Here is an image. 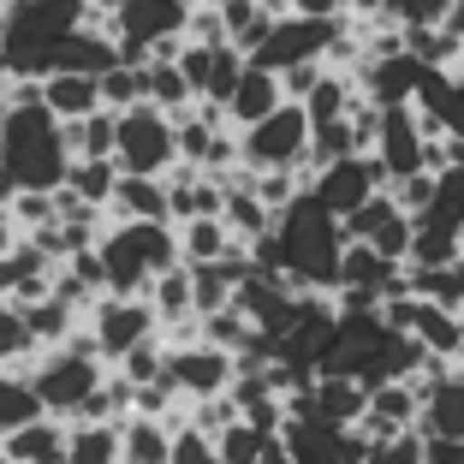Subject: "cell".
<instances>
[{"label": "cell", "instance_id": "obj_1", "mask_svg": "<svg viewBox=\"0 0 464 464\" xmlns=\"http://www.w3.org/2000/svg\"><path fill=\"white\" fill-rule=\"evenodd\" d=\"M340 262H345V220L322 208L310 191H298L274 215L268 238H256V268L286 274L304 292H340Z\"/></svg>", "mask_w": 464, "mask_h": 464}, {"label": "cell", "instance_id": "obj_2", "mask_svg": "<svg viewBox=\"0 0 464 464\" xmlns=\"http://www.w3.org/2000/svg\"><path fill=\"white\" fill-rule=\"evenodd\" d=\"M0 167L13 173L18 191H42L54 197L72 173V150H66V120L42 108V83H18L13 108L0 113Z\"/></svg>", "mask_w": 464, "mask_h": 464}, {"label": "cell", "instance_id": "obj_3", "mask_svg": "<svg viewBox=\"0 0 464 464\" xmlns=\"http://www.w3.org/2000/svg\"><path fill=\"white\" fill-rule=\"evenodd\" d=\"M30 387H36L48 417H78V423H120L113 405L131 399L125 382H108L96 345H54V352L30 369Z\"/></svg>", "mask_w": 464, "mask_h": 464}, {"label": "cell", "instance_id": "obj_4", "mask_svg": "<svg viewBox=\"0 0 464 464\" xmlns=\"http://www.w3.org/2000/svg\"><path fill=\"white\" fill-rule=\"evenodd\" d=\"M90 18V0H6L0 6V48H6V78L36 83L60 66L66 36Z\"/></svg>", "mask_w": 464, "mask_h": 464}, {"label": "cell", "instance_id": "obj_5", "mask_svg": "<svg viewBox=\"0 0 464 464\" xmlns=\"http://www.w3.org/2000/svg\"><path fill=\"white\" fill-rule=\"evenodd\" d=\"M96 256H102V280H108L113 298H143L173 262H185L173 220H120V227L102 232Z\"/></svg>", "mask_w": 464, "mask_h": 464}, {"label": "cell", "instance_id": "obj_6", "mask_svg": "<svg viewBox=\"0 0 464 464\" xmlns=\"http://www.w3.org/2000/svg\"><path fill=\"white\" fill-rule=\"evenodd\" d=\"M197 0H125L113 42H120L125 66H150V60H179L185 30H191Z\"/></svg>", "mask_w": 464, "mask_h": 464}, {"label": "cell", "instance_id": "obj_7", "mask_svg": "<svg viewBox=\"0 0 464 464\" xmlns=\"http://www.w3.org/2000/svg\"><path fill=\"white\" fill-rule=\"evenodd\" d=\"M345 42V24L340 18H304V13H280L268 24V36L256 42V54H250V66L274 72V78H286V72L298 66H315V60H328L334 48Z\"/></svg>", "mask_w": 464, "mask_h": 464}, {"label": "cell", "instance_id": "obj_8", "mask_svg": "<svg viewBox=\"0 0 464 464\" xmlns=\"http://www.w3.org/2000/svg\"><path fill=\"white\" fill-rule=\"evenodd\" d=\"M238 161L256 167V173H298V167L310 161V113H304V102L286 96L268 120L245 125V137H238Z\"/></svg>", "mask_w": 464, "mask_h": 464}, {"label": "cell", "instance_id": "obj_9", "mask_svg": "<svg viewBox=\"0 0 464 464\" xmlns=\"http://www.w3.org/2000/svg\"><path fill=\"white\" fill-rule=\"evenodd\" d=\"M113 161H120V173L161 179L167 167L179 161L173 113H161L155 102H137V108H125V113H120V137H113Z\"/></svg>", "mask_w": 464, "mask_h": 464}, {"label": "cell", "instance_id": "obj_10", "mask_svg": "<svg viewBox=\"0 0 464 464\" xmlns=\"http://www.w3.org/2000/svg\"><path fill=\"white\" fill-rule=\"evenodd\" d=\"M429 150H435V131H429V120L417 108H375V143H369V155L382 161L387 185L393 179H411V173H429Z\"/></svg>", "mask_w": 464, "mask_h": 464}, {"label": "cell", "instance_id": "obj_11", "mask_svg": "<svg viewBox=\"0 0 464 464\" xmlns=\"http://www.w3.org/2000/svg\"><path fill=\"white\" fill-rule=\"evenodd\" d=\"M232 375H238V357L208 345V340H185V345H167L161 352V382L173 387V393L197 399V405H203V399H220L232 387Z\"/></svg>", "mask_w": 464, "mask_h": 464}, {"label": "cell", "instance_id": "obj_12", "mask_svg": "<svg viewBox=\"0 0 464 464\" xmlns=\"http://www.w3.org/2000/svg\"><path fill=\"white\" fill-rule=\"evenodd\" d=\"M304 191L345 220V215H357V208H363L375 191H387V173H382V161H375V155H340V161L315 167Z\"/></svg>", "mask_w": 464, "mask_h": 464}, {"label": "cell", "instance_id": "obj_13", "mask_svg": "<svg viewBox=\"0 0 464 464\" xmlns=\"http://www.w3.org/2000/svg\"><path fill=\"white\" fill-rule=\"evenodd\" d=\"M155 310H150V298H102L96 310H90V345H96V357H131L137 345H150L155 340Z\"/></svg>", "mask_w": 464, "mask_h": 464}, {"label": "cell", "instance_id": "obj_14", "mask_svg": "<svg viewBox=\"0 0 464 464\" xmlns=\"http://www.w3.org/2000/svg\"><path fill=\"white\" fill-rule=\"evenodd\" d=\"M345 238H352V245H369L387 262H405L411 238H417V215H405V208L393 203V191H375L357 215H345Z\"/></svg>", "mask_w": 464, "mask_h": 464}, {"label": "cell", "instance_id": "obj_15", "mask_svg": "<svg viewBox=\"0 0 464 464\" xmlns=\"http://www.w3.org/2000/svg\"><path fill=\"white\" fill-rule=\"evenodd\" d=\"M417 435L423 440H464V369L417 375Z\"/></svg>", "mask_w": 464, "mask_h": 464}, {"label": "cell", "instance_id": "obj_16", "mask_svg": "<svg viewBox=\"0 0 464 464\" xmlns=\"http://www.w3.org/2000/svg\"><path fill=\"white\" fill-rule=\"evenodd\" d=\"M280 102H286V83L274 78V72H262V66H250V60H245V78L232 83V96H227V108H220V113H227L232 125H256V120H268Z\"/></svg>", "mask_w": 464, "mask_h": 464}, {"label": "cell", "instance_id": "obj_17", "mask_svg": "<svg viewBox=\"0 0 464 464\" xmlns=\"http://www.w3.org/2000/svg\"><path fill=\"white\" fill-rule=\"evenodd\" d=\"M42 108L72 125V120H83V113L102 108V83L83 78V72H48V78H42Z\"/></svg>", "mask_w": 464, "mask_h": 464}, {"label": "cell", "instance_id": "obj_18", "mask_svg": "<svg viewBox=\"0 0 464 464\" xmlns=\"http://www.w3.org/2000/svg\"><path fill=\"white\" fill-rule=\"evenodd\" d=\"M238 238L227 232V220L220 215H197V220H185L179 227V256L191 262V268H208V262H227V256H238Z\"/></svg>", "mask_w": 464, "mask_h": 464}, {"label": "cell", "instance_id": "obj_19", "mask_svg": "<svg viewBox=\"0 0 464 464\" xmlns=\"http://www.w3.org/2000/svg\"><path fill=\"white\" fill-rule=\"evenodd\" d=\"M120 66V42H113V30H90L78 24L66 36V48H60V66L54 72H83V78H102V72Z\"/></svg>", "mask_w": 464, "mask_h": 464}, {"label": "cell", "instance_id": "obj_20", "mask_svg": "<svg viewBox=\"0 0 464 464\" xmlns=\"http://www.w3.org/2000/svg\"><path fill=\"white\" fill-rule=\"evenodd\" d=\"M143 298H150L155 322H161V328H173V334L185 328V322H197V304H191V262H173V268H167L161 280L143 292Z\"/></svg>", "mask_w": 464, "mask_h": 464}, {"label": "cell", "instance_id": "obj_21", "mask_svg": "<svg viewBox=\"0 0 464 464\" xmlns=\"http://www.w3.org/2000/svg\"><path fill=\"white\" fill-rule=\"evenodd\" d=\"M0 447H6L13 464H66V423L36 417V423H24L18 435H6Z\"/></svg>", "mask_w": 464, "mask_h": 464}, {"label": "cell", "instance_id": "obj_22", "mask_svg": "<svg viewBox=\"0 0 464 464\" xmlns=\"http://www.w3.org/2000/svg\"><path fill=\"white\" fill-rule=\"evenodd\" d=\"M120 464H173V435L161 417H120Z\"/></svg>", "mask_w": 464, "mask_h": 464}, {"label": "cell", "instance_id": "obj_23", "mask_svg": "<svg viewBox=\"0 0 464 464\" xmlns=\"http://www.w3.org/2000/svg\"><path fill=\"white\" fill-rule=\"evenodd\" d=\"M113 137H120V113L96 108L66 125V150H72V161H113Z\"/></svg>", "mask_w": 464, "mask_h": 464}, {"label": "cell", "instance_id": "obj_24", "mask_svg": "<svg viewBox=\"0 0 464 464\" xmlns=\"http://www.w3.org/2000/svg\"><path fill=\"white\" fill-rule=\"evenodd\" d=\"M108 208L120 220H173V215H167V185H161V179H137V173H120Z\"/></svg>", "mask_w": 464, "mask_h": 464}, {"label": "cell", "instance_id": "obj_25", "mask_svg": "<svg viewBox=\"0 0 464 464\" xmlns=\"http://www.w3.org/2000/svg\"><path fill=\"white\" fill-rule=\"evenodd\" d=\"M66 464H120V423H72Z\"/></svg>", "mask_w": 464, "mask_h": 464}, {"label": "cell", "instance_id": "obj_26", "mask_svg": "<svg viewBox=\"0 0 464 464\" xmlns=\"http://www.w3.org/2000/svg\"><path fill=\"white\" fill-rule=\"evenodd\" d=\"M36 417H48V411H42L30 375H0V440L18 435L24 423H36Z\"/></svg>", "mask_w": 464, "mask_h": 464}, {"label": "cell", "instance_id": "obj_27", "mask_svg": "<svg viewBox=\"0 0 464 464\" xmlns=\"http://www.w3.org/2000/svg\"><path fill=\"white\" fill-rule=\"evenodd\" d=\"M113 185H120V161H72V173H66L60 191H72L78 203H90V208H108Z\"/></svg>", "mask_w": 464, "mask_h": 464}, {"label": "cell", "instance_id": "obj_28", "mask_svg": "<svg viewBox=\"0 0 464 464\" xmlns=\"http://www.w3.org/2000/svg\"><path fill=\"white\" fill-rule=\"evenodd\" d=\"M72 322H78V310H72V298H60V292L24 304V328H30V340H36V345H42V340H48V345H66Z\"/></svg>", "mask_w": 464, "mask_h": 464}, {"label": "cell", "instance_id": "obj_29", "mask_svg": "<svg viewBox=\"0 0 464 464\" xmlns=\"http://www.w3.org/2000/svg\"><path fill=\"white\" fill-rule=\"evenodd\" d=\"M102 108H113V113H125V108H137V102H150V66H113V72H102Z\"/></svg>", "mask_w": 464, "mask_h": 464}, {"label": "cell", "instance_id": "obj_30", "mask_svg": "<svg viewBox=\"0 0 464 464\" xmlns=\"http://www.w3.org/2000/svg\"><path fill=\"white\" fill-rule=\"evenodd\" d=\"M268 440H274V435H262V429H256V423H245V417H232L227 429H215V452H220V464H256Z\"/></svg>", "mask_w": 464, "mask_h": 464}, {"label": "cell", "instance_id": "obj_31", "mask_svg": "<svg viewBox=\"0 0 464 464\" xmlns=\"http://www.w3.org/2000/svg\"><path fill=\"white\" fill-rule=\"evenodd\" d=\"M452 0H387V18L405 30H440V18H447Z\"/></svg>", "mask_w": 464, "mask_h": 464}, {"label": "cell", "instance_id": "obj_32", "mask_svg": "<svg viewBox=\"0 0 464 464\" xmlns=\"http://www.w3.org/2000/svg\"><path fill=\"white\" fill-rule=\"evenodd\" d=\"M173 464H220L215 435H208V429H197V423L173 429Z\"/></svg>", "mask_w": 464, "mask_h": 464}, {"label": "cell", "instance_id": "obj_33", "mask_svg": "<svg viewBox=\"0 0 464 464\" xmlns=\"http://www.w3.org/2000/svg\"><path fill=\"white\" fill-rule=\"evenodd\" d=\"M363 464H423V435H393V440H369Z\"/></svg>", "mask_w": 464, "mask_h": 464}, {"label": "cell", "instance_id": "obj_34", "mask_svg": "<svg viewBox=\"0 0 464 464\" xmlns=\"http://www.w3.org/2000/svg\"><path fill=\"white\" fill-rule=\"evenodd\" d=\"M30 345H36V340H30V328H24V310L0 298V363H13V357H24Z\"/></svg>", "mask_w": 464, "mask_h": 464}, {"label": "cell", "instance_id": "obj_35", "mask_svg": "<svg viewBox=\"0 0 464 464\" xmlns=\"http://www.w3.org/2000/svg\"><path fill=\"white\" fill-rule=\"evenodd\" d=\"M440 137L464 143V66H452V96H447V113H440Z\"/></svg>", "mask_w": 464, "mask_h": 464}, {"label": "cell", "instance_id": "obj_36", "mask_svg": "<svg viewBox=\"0 0 464 464\" xmlns=\"http://www.w3.org/2000/svg\"><path fill=\"white\" fill-rule=\"evenodd\" d=\"M286 13H304V18H345V0H286Z\"/></svg>", "mask_w": 464, "mask_h": 464}, {"label": "cell", "instance_id": "obj_37", "mask_svg": "<svg viewBox=\"0 0 464 464\" xmlns=\"http://www.w3.org/2000/svg\"><path fill=\"white\" fill-rule=\"evenodd\" d=\"M423 464H464V440H423Z\"/></svg>", "mask_w": 464, "mask_h": 464}, {"label": "cell", "instance_id": "obj_38", "mask_svg": "<svg viewBox=\"0 0 464 464\" xmlns=\"http://www.w3.org/2000/svg\"><path fill=\"white\" fill-rule=\"evenodd\" d=\"M13 245H24V232H18V220H13V208H0V256Z\"/></svg>", "mask_w": 464, "mask_h": 464}, {"label": "cell", "instance_id": "obj_39", "mask_svg": "<svg viewBox=\"0 0 464 464\" xmlns=\"http://www.w3.org/2000/svg\"><path fill=\"white\" fill-rule=\"evenodd\" d=\"M345 13H357V18H375V13H387V0H345Z\"/></svg>", "mask_w": 464, "mask_h": 464}, {"label": "cell", "instance_id": "obj_40", "mask_svg": "<svg viewBox=\"0 0 464 464\" xmlns=\"http://www.w3.org/2000/svg\"><path fill=\"white\" fill-rule=\"evenodd\" d=\"M125 0H90V13H120Z\"/></svg>", "mask_w": 464, "mask_h": 464}, {"label": "cell", "instance_id": "obj_41", "mask_svg": "<svg viewBox=\"0 0 464 464\" xmlns=\"http://www.w3.org/2000/svg\"><path fill=\"white\" fill-rule=\"evenodd\" d=\"M203 6H208V13H220V6H232V0H203Z\"/></svg>", "mask_w": 464, "mask_h": 464}, {"label": "cell", "instance_id": "obj_42", "mask_svg": "<svg viewBox=\"0 0 464 464\" xmlns=\"http://www.w3.org/2000/svg\"><path fill=\"white\" fill-rule=\"evenodd\" d=\"M0 72H6V48H0Z\"/></svg>", "mask_w": 464, "mask_h": 464}]
</instances>
